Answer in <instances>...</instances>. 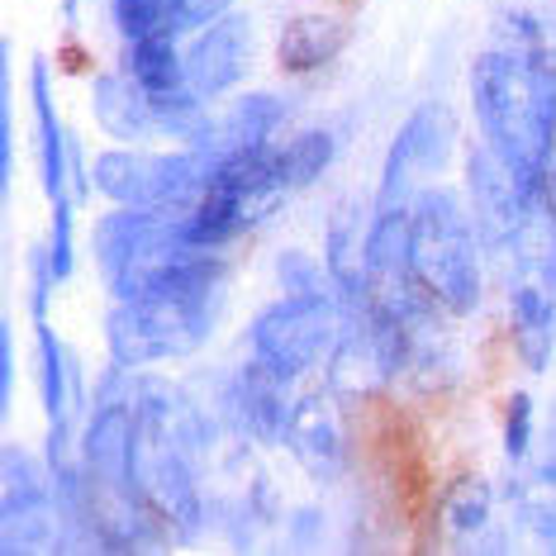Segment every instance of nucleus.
<instances>
[{
	"mask_svg": "<svg viewBox=\"0 0 556 556\" xmlns=\"http://www.w3.org/2000/svg\"><path fill=\"white\" fill-rule=\"evenodd\" d=\"M471 105L485 143L518 181L547 186L556 148V43L528 10H504L495 43L471 62Z\"/></svg>",
	"mask_w": 556,
	"mask_h": 556,
	"instance_id": "obj_1",
	"label": "nucleus"
},
{
	"mask_svg": "<svg viewBox=\"0 0 556 556\" xmlns=\"http://www.w3.org/2000/svg\"><path fill=\"white\" fill-rule=\"evenodd\" d=\"M205 452L210 424L167 381L134 376V452L129 471L138 500L172 528H200L205 518Z\"/></svg>",
	"mask_w": 556,
	"mask_h": 556,
	"instance_id": "obj_2",
	"label": "nucleus"
},
{
	"mask_svg": "<svg viewBox=\"0 0 556 556\" xmlns=\"http://www.w3.org/2000/svg\"><path fill=\"white\" fill-rule=\"evenodd\" d=\"M96 262L115 300H153L172 290H219L214 248L191 243L172 214L119 205L96 224Z\"/></svg>",
	"mask_w": 556,
	"mask_h": 556,
	"instance_id": "obj_3",
	"label": "nucleus"
},
{
	"mask_svg": "<svg viewBox=\"0 0 556 556\" xmlns=\"http://www.w3.org/2000/svg\"><path fill=\"white\" fill-rule=\"evenodd\" d=\"M500 252L514 348L528 371H547L556 348V200L547 186L523 205Z\"/></svg>",
	"mask_w": 556,
	"mask_h": 556,
	"instance_id": "obj_4",
	"label": "nucleus"
},
{
	"mask_svg": "<svg viewBox=\"0 0 556 556\" xmlns=\"http://www.w3.org/2000/svg\"><path fill=\"white\" fill-rule=\"evenodd\" d=\"M409 271L442 314H476L480 248L476 219L452 191H424L409 205Z\"/></svg>",
	"mask_w": 556,
	"mask_h": 556,
	"instance_id": "obj_5",
	"label": "nucleus"
},
{
	"mask_svg": "<svg viewBox=\"0 0 556 556\" xmlns=\"http://www.w3.org/2000/svg\"><path fill=\"white\" fill-rule=\"evenodd\" d=\"M343 328H348V300L338 290H309V295H290L286 290V300L262 309L257 324H252L248 362H257L276 381L300 386L314 366H328Z\"/></svg>",
	"mask_w": 556,
	"mask_h": 556,
	"instance_id": "obj_6",
	"label": "nucleus"
},
{
	"mask_svg": "<svg viewBox=\"0 0 556 556\" xmlns=\"http://www.w3.org/2000/svg\"><path fill=\"white\" fill-rule=\"evenodd\" d=\"M219 290H172L153 300H119L105 319V343L115 366L143 371L153 362H172L195 352L214 328Z\"/></svg>",
	"mask_w": 556,
	"mask_h": 556,
	"instance_id": "obj_7",
	"label": "nucleus"
},
{
	"mask_svg": "<svg viewBox=\"0 0 556 556\" xmlns=\"http://www.w3.org/2000/svg\"><path fill=\"white\" fill-rule=\"evenodd\" d=\"M210 162L195 153L191 143L176 148V153H105L96 162V186L105 191L115 205H134V210H162L176 224L191 214L210 181Z\"/></svg>",
	"mask_w": 556,
	"mask_h": 556,
	"instance_id": "obj_8",
	"label": "nucleus"
},
{
	"mask_svg": "<svg viewBox=\"0 0 556 556\" xmlns=\"http://www.w3.org/2000/svg\"><path fill=\"white\" fill-rule=\"evenodd\" d=\"M452 148V115L442 105H424L404 119V129L390 143L386 172H381V191H376V205H409L414 195L424 191V181L433 172H442Z\"/></svg>",
	"mask_w": 556,
	"mask_h": 556,
	"instance_id": "obj_9",
	"label": "nucleus"
},
{
	"mask_svg": "<svg viewBox=\"0 0 556 556\" xmlns=\"http://www.w3.org/2000/svg\"><path fill=\"white\" fill-rule=\"evenodd\" d=\"M248 58H252V34H248L243 15H224V20L205 24L191 39V48L181 53V91L205 105V100L224 96L243 77Z\"/></svg>",
	"mask_w": 556,
	"mask_h": 556,
	"instance_id": "obj_10",
	"label": "nucleus"
},
{
	"mask_svg": "<svg viewBox=\"0 0 556 556\" xmlns=\"http://www.w3.org/2000/svg\"><path fill=\"white\" fill-rule=\"evenodd\" d=\"M53 490L43 485L29 452L10 442L5 447V490H0V523H5V552H39L53 533Z\"/></svg>",
	"mask_w": 556,
	"mask_h": 556,
	"instance_id": "obj_11",
	"label": "nucleus"
},
{
	"mask_svg": "<svg viewBox=\"0 0 556 556\" xmlns=\"http://www.w3.org/2000/svg\"><path fill=\"white\" fill-rule=\"evenodd\" d=\"M286 447L295 452V462L305 466L309 476L333 480L343 476L348 466V428L338 419V404L328 390H309L290 404V419H286Z\"/></svg>",
	"mask_w": 556,
	"mask_h": 556,
	"instance_id": "obj_12",
	"label": "nucleus"
},
{
	"mask_svg": "<svg viewBox=\"0 0 556 556\" xmlns=\"http://www.w3.org/2000/svg\"><path fill=\"white\" fill-rule=\"evenodd\" d=\"M281 119H286L281 96H267V91L243 96V100H233L229 110H219V119H210L191 148L210 162V167H224V162L267 148L271 134L281 129Z\"/></svg>",
	"mask_w": 556,
	"mask_h": 556,
	"instance_id": "obj_13",
	"label": "nucleus"
},
{
	"mask_svg": "<svg viewBox=\"0 0 556 556\" xmlns=\"http://www.w3.org/2000/svg\"><path fill=\"white\" fill-rule=\"evenodd\" d=\"M39 324V386H43V414H48V466H62L72 452V428L81 424V381L77 357L58 343V333Z\"/></svg>",
	"mask_w": 556,
	"mask_h": 556,
	"instance_id": "obj_14",
	"label": "nucleus"
},
{
	"mask_svg": "<svg viewBox=\"0 0 556 556\" xmlns=\"http://www.w3.org/2000/svg\"><path fill=\"white\" fill-rule=\"evenodd\" d=\"M290 390L286 381H276L271 371H262L257 362H243V371L229 386V419L243 438L252 442H281L286 438V419H290Z\"/></svg>",
	"mask_w": 556,
	"mask_h": 556,
	"instance_id": "obj_15",
	"label": "nucleus"
},
{
	"mask_svg": "<svg viewBox=\"0 0 556 556\" xmlns=\"http://www.w3.org/2000/svg\"><path fill=\"white\" fill-rule=\"evenodd\" d=\"M91 100H96V119L100 129L119 143H148V138H162V119H157V105L153 96L138 86L129 72H105L96 77L91 86Z\"/></svg>",
	"mask_w": 556,
	"mask_h": 556,
	"instance_id": "obj_16",
	"label": "nucleus"
},
{
	"mask_svg": "<svg viewBox=\"0 0 556 556\" xmlns=\"http://www.w3.org/2000/svg\"><path fill=\"white\" fill-rule=\"evenodd\" d=\"M34 119H39V157H43V191L53 200V210H72V195L77 186V148H72V134H62L58 110H53V86H48V72L34 67Z\"/></svg>",
	"mask_w": 556,
	"mask_h": 556,
	"instance_id": "obj_17",
	"label": "nucleus"
},
{
	"mask_svg": "<svg viewBox=\"0 0 556 556\" xmlns=\"http://www.w3.org/2000/svg\"><path fill=\"white\" fill-rule=\"evenodd\" d=\"M348 48V29L328 15H295L281 29V43H276V58H281L286 72H319L328 67L338 53Z\"/></svg>",
	"mask_w": 556,
	"mask_h": 556,
	"instance_id": "obj_18",
	"label": "nucleus"
},
{
	"mask_svg": "<svg viewBox=\"0 0 556 556\" xmlns=\"http://www.w3.org/2000/svg\"><path fill=\"white\" fill-rule=\"evenodd\" d=\"M495 523V490H490L485 476H462L457 485L442 495V533L447 542H480Z\"/></svg>",
	"mask_w": 556,
	"mask_h": 556,
	"instance_id": "obj_19",
	"label": "nucleus"
},
{
	"mask_svg": "<svg viewBox=\"0 0 556 556\" xmlns=\"http://www.w3.org/2000/svg\"><path fill=\"white\" fill-rule=\"evenodd\" d=\"M281 153H286V167H290V181H295V191H305V186H314L324 176L328 162H333L338 143H333V134L309 129V134H295L290 143H281Z\"/></svg>",
	"mask_w": 556,
	"mask_h": 556,
	"instance_id": "obj_20",
	"label": "nucleus"
},
{
	"mask_svg": "<svg viewBox=\"0 0 556 556\" xmlns=\"http://www.w3.org/2000/svg\"><path fill=\"white\" fill-rule=\"evenodd\" d=\"M115 24L129 39H148V34H176L167 24V0H115ZM181 39V34H176Z\"/></svg>",
	"mask_w": 556,
	"mask_h": 556,
	"instance_id": "obj_21",
	"label": "nucleus"
},
{
	"mask_svg": "<svg viewBox=\"0 0 556 556\" xmlns=\"http://www.w3.org/2000/svg\"><path fill=\"white\" fill-rule=\"evenodd\" d=\"M504 457H509L514 476L533 462V400L528 395L509 400V419H504Z\"/></svg>",
	"mask_w": 556,
	"mask_h": 556,
	"instance_id": "obj_22",
	"label": "nucleus"
},
{
	"mask_svg": "<svg viewBox=\"0 0 556 556\" xmlns=\"http://www.w3.org/2000/svg\"><path fill=\"white\" fill-rule=\"evenodd\" d=\"M229 5L233 0H167V24L176 34H195V29H205V24L229 15Z\"/></svg>",
	"mask_w": 556,
	"mask_h": 556,
	"instance_id": "obj_23",
	"label": "nucleus"
},
{
	"mask_svg": "<svg viewBox=\"0 0 556 556\" xmlns=\"http://www.w3.org/2000/svg\"><path fill=\"white\" fill-rule=\"evenodd\" d=\"M15 390V343H10V324L0 328V404H10Z\"/></svg>",
	"mask_w": 556,
	"mask_h": 556,
	"instance_id": "obj_24",
	"label": "nucleus"
},
{
	"mask_svg": "<svg viewBox=\"0 0 556 556\" xmlns=\"http://www.w3.org/2000/svg\"><path fill=\"white\" fill-rule=\"evenodd\" d=\"M15 167V148H10V96H0V181H10Z\"/></svg>",
	"mask_w": 556,
	"mask_h": 556,
	"instance_id": "obj_25",
	"label": "nucleus"
},
{
	"mask_svg": "<svg viewBox=\"0 0 556 556\" xmlns=\"http://www.w3.org/2000/svg\"><path fill=\"white\" fill-rule=\"evenodd\" d=\"M547 191H552V200H556V162H552V172H547Z\"/></svg>",
	"mask_w": 556,
	"mask_h": 556,
	"instance_id": "obj_26",
	"label": "nucleus"
},
{
	"mask_svg": "<svg viewBox=\"0 0 556 556\" xmlns=\"http://www.w3.org/2000/svg\"><path fill=\"white\" fill-rule=\"evenodd\" d=\"M552 457H556V428H552Z\"/></svg>",
	"mask_w": 556,
	"mask_h": 556,
	"instance_id": "obj_27",
	"label": "nucleus"
}]
</instances>
